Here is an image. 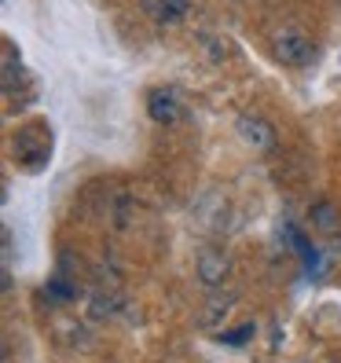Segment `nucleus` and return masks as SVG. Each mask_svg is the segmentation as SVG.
Wrapping results in <instances>:
<instances>
[{
	"instance_id": "obj_7",
	"label": "nucleus",
	"mask_w": 341,
	"mask_h": 363,
	"mask_svg": "<svg viewBox=\"0 0 341 363\" xmlns=\"http://www.w3.org/2000/svg\"><path fill=\"white\" fill-rule=\"evenodd\" d=\"M308 217H312V228L323 231V235L337 231V224H341V213H337L334 202H327V199H315V202L308 206Z\"/></svg>"
},
{
	"instance_id": "obj_3",
	"label": "nucleus",
	"mask_w": 341,
	"mask_h": 363,
	"mask_svg": "<svg viewBox=\"0 0 341 363\" xmlns=\"http://www.w3.org/2000/svg\"><path fill=\"white\" fill-rule=\"evenodd\" d=\"M228 272H231V257L224 250L206 246L199 253V279H202V286H220L228 279Z\"/></svg>"
},
{
	"instance_id": "obj_5",
	"label": "nucleus",
	"mask_w": 341,
	"mask_h": 363,
	"mask_svg": "<svg viewBox=\"0 0 341 363\" xmlns=\"http://www.w3.org/2000/svg\"><path fill=\"white\" fill-rule=\"evenodd\" d=\"M143 11L151 15L158 26H177L187 18L191 0H143Z\"/></svg>"
},
{
	"instance_id": "obj_10",
	"label": "nucleus",
	"mask_w": 341,
	"mask_h": 363,
	"mask_svg": "<svg viewBox=\"0 0 341 363\" xmlns=\"http://www.w3.org/2000/svg\"><path fill=\"white\" fill-rule=\"evenodd\" d=\"M253 330H257L253 323H242V327H235L231 334H224V341H228V345H242V341H250V337H253Z\"/></svg>"
},
{
	"instance_id": "obj_8",
	"label": "nucleus",
	"mask_w": 341,
	"mask_h": 363,
	"mask_svg": "<svg viewBox=\"0 0 341 363\" xmlns=\"http://www.w3.org/2000/svg\"><path fill=\"white\" fill-rule=\"evenodd\" d=\"M118 294L114 290H96L92 294V305H89V315L96 319V323H103V319H111L114 312H118Z\"/></svg>"
},
{
	"instance_id": "obj_1",
	"label": "nucleus",
	"mask_w": 341,
	"mask_h": 363,
	"mask_svg": "<svg viewBox=\"0 0 341 363\" xmlns=\"http://www.w3.org/2000/svg\"><path fill=\"white\" fill-rule=\"evenodd\" d=\"M272 55L283 62V67H308L315 48H312V37L305 30H297V26H283V30H275L272 37Z\"/></svg>"
},
{
	"instance_id": "obj_4",
	"label": "nucleus",
	"mask_w": 341,
	"mask_h": 363,
	"mask_svg": "<svg viewBox=\"0 0 341 363\" xmlns=\"http://www.w3.org/2000/svg\"><path fill=\"white\" fill-rule=\"evenodd\" d=\"M235 129H239V136L253 147V151H272V147H275V133H272V125H268V121H261V118H253V114H239Z\"/></svg>"
},
{
	"instance_id": "obj_6",
	"label": "nucleus",
	"mask_w": 341,
	"mask_h": 363,
	"mask_svg": "<svg viewBox=\"0 0 341 363\" xmlns=\"http://www.w3.org/2000/svg\"><path fill=\"white\" fill-rule=\"evenodd\" d=\"M235 290H228V294H213L209 297V305H206V312H202V327L206 330H220L224 327V319L231 315V308H235Z\"/></svg>"
},
{
	"instance_id": "obj_2",
	"label": "nucleus",
	"mask_w": 341,
	"mask_h": 363,
	"mask_svg": "<svg viewBox=\"0 0 341 363\" xmlns=\"http://www.w3.org/2000/svg\"><path fill=\"white\" fill-rule=\"evenodd\" d=\"M147 114H151L155 125H177L184 118V106H180L173 89H155L147 96Z\"/></svg>"
},
{
	"instance_id": "obj_9",
	"label": "nucleus",
	"mask_w": 341,
	"mask_h": 363,
	"mask_svg": "<svg viewBox=\"0 0 341 363\" xmlns=\"http://www.w3.org/2000/svg\"><path fill=\"white\" fill-rule=\"evenodd\" d=\"M45 297H52L55 305H67V301H74V297H77V290L62 279V275H55V279H48V286H45Z\"/></svg>"
}]
</instances>
